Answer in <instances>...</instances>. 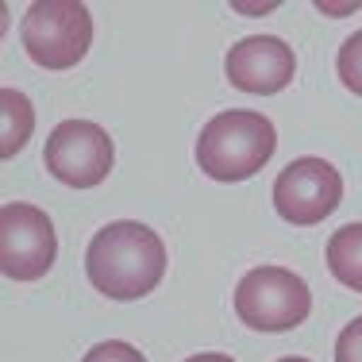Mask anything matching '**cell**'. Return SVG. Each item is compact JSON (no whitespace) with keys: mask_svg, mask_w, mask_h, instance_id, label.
<instances>
[{"mask_svg":"<svg viewBox=\"0 0 362 362\" xmlns=\"http://www.w3.org/2000/svg\"><path fill=\"white\" fill-rule=\"evenodd\" d=\"M335 70H339V81L347 85L351 93H358V97H362V31H355V35L339 47Z\"/></svg>","mask_w":362,"mask_h":362,"instance_id":"cell-11","label":"cell"},{"mask_svg":"<svg viewBox=\"0 0 362 362\" xmlns=\"http://www.w3.org/2000/svg\"><path fill=\"white\" fill-rule=\"evenodd\" d=\"M112 139L100 124L93 119H62L54 132L47 135L42 146V166L70 189H93L112 174Z\"/></svg>","mask_w":362,"mask_h":362,"instance_id":"cell-5","label":"cell"},{"mask_svg":"<svg viewBox=\"0 0 362 362\" xmlns=\"http://www.w3.org/2000/svg\"><path fill=\"white\" fill-rule=\"evenodd\" d=\"M335 362H362V316H355L335 339Z\"/></svg>","mask_w":362,"mask_h":362,"instance_id":"cell-13","label":"cell"},{"mask_svg":"<svg viewBox=\"0 0 362 362\" xmlns=\"http://www.w3.org/2000/svg\"><path fill=\"white\" fill-rule=\"evenodd\" d=\"M343 201V177L332 162L324 158H293L274 181V209L281 220L297 223V228H313L327 220Z\"/></svg>","mask_w":362,"mask_h":362,"instance_id":"cell-7","label":"cell"},{"mask_svg":"<svg viewBox=\"0 0 362 362\" xmlns=\"http://www.w3.org/2000/svg\"><path fill=\"white\" fill-rule=\"evenodd\" d=\"M0 154L12 158L16 151H23V143L31 139V127H35V108L23 97L20 89H0Z\"/></svg>","mask_w":362,"mask_h":362,"instance_id":"cell-10","label":"cell"},{"mask_svg":"<svg viewBox=\"0 0 362 362\" xmlns=\"http://www.w3.org/2000/svg\"><path fill=\"white\" fill-rule=\"evenodd\" d=\"M85 274L93 289L105 293L108 300H139L158 289L166 274V243L158 231H151L139 220L105 223L89 239Z\"/></svg>","mask_w":362,"mask_h":362,"instance_id":"cell-1","label":"cell"},{"mask_svg":"<svg viewBox=\"0 0 362 362\" xmlns=\"http://www.w3.org/2000/svg\"><path fill=\"white\" fill-rule=\"evenodd\" d=\"M228 81L243 93H255V97H270V93H281L293 81V70H297V58H293L289 42L278 35H251L239 39L235 47L228 50Z\"/></svg>","mask_w":362,"mask_h":362,"instance_id":"cell-8","label":"cell"},{"mask_svg":"<svg viewBox=\"0 0 362 362\" xmlns=\"http://www.w3.org/2000/svg\"><path fill=\"white\" fill-rule=\"evenodd\" d=\"M58 235L42 209L8 201L0 209V270L12 281H35L54 266Z\"/></svg>","mask_w":362,"mask_h":362,"instance_id":"cell-6","label":"cell"},{"mask_svg":"<svg viewBox=\"0 0 362 362\" xmlns=\"http://www.w3.org/2000/svg\"><path fill=\"white\" fill-rule=\"evenodd\" d=\"M313 313V293L286 266H255L235 286V316L255 332H289Z\"/></svg>","mask_w":362,"mask_h":362,"instance_id":"cell-4","label":"cell"},{"mask_svg":"<svg viewBox=\"0 0 362 362\" xmlns=\"http://www.w3.org/2000/svg\"><path fill=\"white\" fill-rule=\"evenodd\" d=\"M81 362H146V358H143L139 347H132V343H124V339H105V343H97V347L85 351Z\"/></svg>","mask_w":362,"mask_h":362,"instance_id":"cell-12","label":"cell"},{"mask_svg":"<svg viewBox=\"0 0 362 362\" xmlns=\"http://www.w3.org/2000/svg\"><path fill=\"white\" fill-rule=\"evenodd\" d=\"M20 42L42 70H70L93 42V16L77 0H39L23 12Z\"/></svg>","mask_w":362,"mask_h":362,"instance_id":"cell-3","label":"cell"},{"mask_svg":"<svg viewBox=\"0 0 362 362\" xmlns=\"http://www.w3.org/2000/svg\"><path fill=\"white\" fill-rule=\"evenodd\" d=\"M327 270L339 286L362 293V223H343L327 239Z\"/></svg>","mask_w":362,"mask_h":362,"instance_id":"cell-9","label":"cell"},{"mask_svg":"<svg viewBox=\"0 0 362 362\" xmlns=\"http://www.w3.org/2000/svg\"><path fill=\"white\" fill-rule=\"evenodd\" d=\"M278 151V132L262 112L231 108L212 116L197 139V166L212 181L255 177Z\"/></svg>","mask_w":362,"mask_h":362,"instance_id":"cell-2","label":"cell"},{"mask_svg":"<svg viewBox=\"0 0 362 362\" xmlns=\"http://www.w3.org/2000/svg\"><path fill=\"white\" fill-rule=\"evenodd\" d=\"M278 362H308V358H293V355H289V358H278Z\"/></svg>","mask_w":362,"mask_h":362,"instance_id":"cell-15","label":"cell"},{"mask_svg":"<svg viewBox=\"0 0 362 362\" xmlns=\"http://www.w3.org/2000/svg\"><path fill=\"white\" fill-rule=\"evenodd\" d=\"M185 362H235V358L220 355V351H204V355H193V358H185Z\"/></svg>","mask_w":362,"mask_h":362,"instance_id":"cell-14","label":"cell"}]
</instances>
